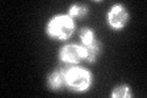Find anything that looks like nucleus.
<instances>
[{
  "mask_svg": "<svg viewBox=\"0 0 147 98\" xmlns=\"http://www.w3.org/2000/svg\"><path fill=\"white\" fill-rule=\"evenodd\" d=\"M75 23L72 17L67 15H59L49 21L47 26V32L50 37L55 39H67L72 34Z\"/></svg>",
  "mask_w": 147,
  "mask_h": 98,
  "instance_id": "1",
  "label": "nucleus"
},
{
  "mask_svg": "<svg viewBox=\"0 0 147 98\" xmlns=\"http://www.w3.org/2000/svg\"><path fill=\"white\" fill-rule=\"evenodd\" d=\"M65 82L74 91H86L91 85V74L86 69L69 66L65 70Z\"/></svg>",
  "mask_w": 147,
  "mask_h": 98,
  "instance_id": "2",
  "label": "nucleus"
},
{
  "mask_svg": "<svg viewBox=\"0 0 147 98\" xmlns=\"http://www.w3.org/2000/svg\"><path fill=\"white\" fill-rule=\"evenodd\" d=\"M60 58L64 62V64L71 66V65L80 63L82 59H85V49L84 47L76 44L65 45L60 52Z\"/></svg>",
  "mask_w": 147,
  "mask_h": 98,
  "instance_id": "3",
  "label": "nucleus"
},
{
  "mask_svg": "<svg viewBox=\"0 0 147 98\" xmlns=\"http://www.w3.org/2000/svg\"><path fill=\"white\" fill-rule=\"evenodd\" d=\"M127 12L125 10V7L120 4H117L115 6H113L110 9V11L108 14V22L110 27L115 30L123 28L127 22Z\"/></svg>",
  "mask_w": 147,
  "mask_h": 98,
  "instance_id": "4",
  "label": "nucleus"
},
{
  "mask_svg": "<svg viewBox=\"0 0 147 98\" xmlns=\"http://www.w3.org/2000/svg\"><path fill=\"white\" fill-rule=\"evenodd\" d=\"M48 85L52 90H59L64 85H66L65 82V70H55V71L49 76L48 78Z\"/></svg>",
  "mask_w": 147,
  "mask_h": 98,
  "instance_id": "5",
  "label": "nucleus"
},
{
  "mask_svg": "<svg viewBox=\"0 0 147 98\" xmlns=\"http://www.w3.org/2000/svg\"><path fill=\"white\" fill-rule=\"evenodd\" d=\"M84 49H85V59L87 60V62H90V63L94 62L96 58H97V55H98L99 52H100L99 43H98V42L96 41V39L92 42L91 44L86 45Z\"/></svg>",
  "mask_w": 147,
  "mask_h": 98,
  "instance_id": "6",
  "label": "nucleus"
},
{
  "mask_svg": "<svg viewBox=\"0 0 147 98\" xmlns=\"http://www.w3.org/2000/svg\"><path fill=\"white\" fill-rule=\"evenodd\" d=\"M70 17H82L87 14V7L84 5H80V4H75V5L70 6Z\"/></svg>",
  "mask_w": 147,
  "mask_h": 98,
  "instance_id": "7",
  "label": "nucleus"
},
{
  "mask_svg": "<svg viewBox=\"0 0 147 98\" xmlns=\"http://www.w3.org/2000/svg\"><path fill=\"white\" fill-rule=\"evenodd\" d=\"M80 37H81V41H82V44H84L85 47L91 44L92 42L94 41V33L92 32V30L90 28H84L81 31L80 33Z\"/></svg>",
  "mask_w": 147,
  "mask_h": 98,
  "instance_id": "8",
  "label": "nucleus"
},
{
  "mask_svg": "<svg viewBox=\"0 0 147 98\" xmlns=\"http://www.w3.org/2000/svg\"><path fill=\"white\" fill-rule=\"evenodd\" d=\"M113 97H119V98H124V97H130V90L129 87L125 85H120L114 88V91L112 92Z\"/></svg>",
  "mask_w": 147,
  "mask_h": 98,
  "instance_id": "9",
  "label": "nucleus"
}]
</instances>
